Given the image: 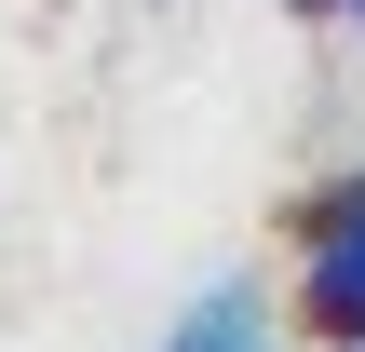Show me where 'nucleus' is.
<instances>
[{
	"label": "nucleus",
	"mask_w": 365,
	"mask_h": 352,
	"mask_svg": "<svg viewBox=\"0 0 365 352\" xmlns=\"http://www.w3.org/2000/svg\"><path fill=\"white\" fill-rule=\"evenodd\" d=\"M284 326H298L312 352L365 339V163L325 176V190L284 217Z\"/></svg>",
	"instance_id": "nucleus-1"
},
{
	"label": "nucleus",
	"mask_w": 365,
	"mask_h": 352,
	"mask_svg": "<svg viewBox=\"0 0 365 352\" xmlns=\"http://www.w3.org/2000/svg\"><path fill=\"white\" fill-rule=\"evenodd\" d=\"M298 326H284V298H257V285H203L176 326H163V352H284Z\"/></svg>",
	"instance_id": "nucleus-2"
},
{
	"label": "nucleus",
	"mask_w": 365,
	"mask_h": 352,
	"mask_svg": "<svg viewBox=\"0 0 365 352\" xmlns=\"http://www.w3.org/2000/svg\"><path fill=\"white\" fill-rule=\"evenodd\" d=\"M284 14H312V27H365V0H284Z\"/></svg>",
	"instance_id": "nucleus-3"
},
{
	"label": "nucleus",
	"mask_w": 365,
	"mask_h": 352,
	"mask_svg": "<svg viewBox=\"0 0 365 352\" xmlns=\"http://www.w3.org/2000/svg\"><path fill=\"white\" fill-rule=\"evenodd\" d=\"M339 352H365V339H339Z\"/></svg>",
	"instance_id": "nucleus-4"
}]
</instances>
